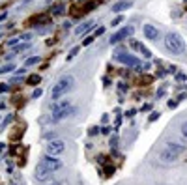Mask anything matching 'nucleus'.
Returning a JSON list of instances; mask_svg holds the SVG:
<instances>
[{
	"label": "nucleus",
	"instance_id": "obj_18",
	"mask_svg": "<svg viewBox=\"0 0 187 185\" xmlns=\"http://www.w3.org/2000/svg\"><path fill=\"white\" fill-rule=\"evenodd\" d=\"M41 94H43V90H41V88H38V90H34V94H32V97H34V99H38V97L41 95Z\"/></svg>",
	"mask_w": 187,
	"mask_h": 185
},
{
	"label": "nucleus",
	"instance_id": "obj_3",
	"mask_svg": "<svg viewBox=\"0 0 187 185\" xmlns=\"http://www.w3.org/2000/svg\"><path fill=\"white\" fill-rule=\"evenodd\" d=\"M183 152V148L180 146V144H166V146L161 150V153H159V159L163 163H174V161H178L180 159V153Z\"/></svg>",
	"mask_w": 187,
	"mask_h": 185
},
{
	"label": "nucleus",
	"instance_id": "obj_14",
	"mask_svg": "<svg viewBox=\"0 0 187 185\" xmlns=\"http://www.w3.org/2000/svg\"><path fill=\"white\" fill-rule=\"evenodd\" d=\"M36 64H39V56H32V58H28L26 62H24V65H26V68H30V65H36Z\"/></svg>",
	"mask_w": 187,
	"mask_h": 185
},
{
	"label": "nucleus",
	"instance_id": "obj_5",
	"mask_svg": "<svg viewBox=\"0 0 187 185\" xmlns=\"http://www.w3.org/2000/svg\"><path fill=\"white\" fill-rule=\"evenodd\" d=\"M114 58L118 62H122V64H125V65H129V68H139V64H140V60L137 56H133L129 53H116Z\"/></svg>",
	"mask_w": 187,
	"mask_h": 185
},
{
	"label": "nucleus",
	"instance_id": "obj_12",
	"mask_svg": "<svg viewBox=\"0 0 187 185\" xmlns=\"http://www.w3.org/2000/svg\"><path fill=\"white\" fill-rule=\"evenodd\" d=\"M131 6H133V2H125V0H124V2L114 4V6H112V11H114V13H122V11H125V9H129Z\"/></svg>",
	"mask_w": 187,
	"mask_h": 185
},
{
	"label": "nucleus",
	"instance_id": "obj_29",
	"mask_svg": "<svg viewBox=\"0 0 187 185\" xmlns=\"http://www.w3.org/2000/svg\"><path fill=\"white\" fill-rule=\"evenodd\" d=\"M53 185H60V183H53Z\"/></svg>",
	"mask_w": 187,
	"mask_h": 185
},
{
	"label": "nucleus",
	"instance_id": "obj_26",
	"mask_svg": "<svg viewBox=\"0 0 187 185\" xmlns=\"http://www.w3.org/2000/svg\"><path fill=\"white\" fill-rule=\"evenodd\" d=\"M142 110H144V112H148V110H151V105H144V107H142Z\"/></svg>",
	"mask_w": 187,
	"mask_h": 185
},
{
	"label": "nucleus",
	"instance_id": "obj_2",
	"mask_svg": "<svg viewBox=\"0 0 187 185\" xmlns=\"http://www.w3.org/2000/svg\"><path fill=\"white\" fill-rule=\"evenodd\" d=\"M165 47L169 53H172V54H183L185 53V41L183 38H181L180 34H176V32H170V34H166L165 36Z\"/></svg>",
	"mask_w": 187,
	"mask_h": 185
},
{
	"label": "nucleus",
	"instance_id": "obj_23",
	"mask_svg": "<svg viewBox=\"0 0 187 185\" xmlns=\"http://www.w3.org/2000/svg\"><path fill=\"white\" fill-rule=\"evenodd\" d=\"M124 21V17H116V19H112V26H116V24H120Z\"/></svg>",
	"mask_w": 187,
	"mask_h": 185
},
{
	"label": "nucleus",
	"instance_id": "obj_25",
	"mask_svg": "<svg viewBox=\"0 0 187 185\" xmlns=\"http://www.w3.org/2000/svg\"><path fill=\"white\" fill-rule=\"evenodd\" d=\"M0 92H8V84H0Z\"/></svg>",
	"mask_w": 187,
	"mask_h": 185
},
{
	"label": "nucleus",
	"instance_id": "obj_7",
	"mask_svg": "<svg viewBox=\"0 0 187 185\" xmlns=\"http://www.w3.org/2000/svg\"><path fill=\"white\" fill-rule=\"evenodd\" d=\"M131 34H133V26H124V28H120L114 36H110V45L120 43L122 39H125V38H127V36H131Z\"/></svg>",
	"mask_w": 187,
	"mask_h": 185
},
{
	"label": "nucleus",
	"instance_id": "obj_6",
	"mask_svg": "<svg viewBox=\"0 0 187 185\" xmlns=\"http://www.w3.org/2000/svg\"><path fill=\"white\" fill-rule=\"evenodd\" d=\"M39 163H43L45 166L50 168L53 172H56V170H60V168H62V161H60V159H56L54 155H43Z\"/></svg>",
	"mask_w": 187,
	"mask_h": 185
},
{
	"label": "nucleus",
	"instance_id": "obj_10",
	"mask_svg": "<svg viewBox=\"0 0 187 185\" xmlns=\"http://www.w3.org/2000/svg\"><path fill=\"white\" fill-rule=\"evenodd\" d=\"M129 45H131V47H133L135 51H139V53H142V54L146 56V58H150V56H151V53H150V51L144 47L142 43H140V41H137V39H131V41H129Z\"/></svg>",
	"mask_w": 187,
	"mask_h": 185
},
{
	"label": "nucleus",
	"instance_id": "obj_17",
	"mask_svg": "<svg viewBox=\"0 0 187 185\" xmlns=\"http://www.w3.org/2000/svg\"><path fill=\"white\" fill-rule=\"evenodd\" d=\"M157 118H159V112H151V114H150V118H148V122H155Z\"/></svg>",
	"mask_w": 187,
	"mask_h": 185
},
{
	"label": "nucleus",
	"instance_id": "obj_22",
	"mask_svg": "<svg viewBox=\"0 0 187 185\" xmlns=\"http://www.w3.org/2000/svg\"><path fill=\"white\" fill-rule=\"evenodd\" d=\"M176 80H180V82H183V80H187V77H185L183 73H178V75H176Z\"/></svg>",
	"mask_w": 187,
	"mask_h": 185
},
{
	"label": "nucleus",
	"instance_id": "obj_20",
	"mask_svg": "<svg viewBox=\"0 0 187 185\" xmlns=\"http://www.w3.org/2000/svg\"><path fill=\"white\" fill-rule=\"evenodd\" d=\"M94 38H95V36H90V38H86V39L82 41V45H84V47H86V45H90V43L94 41Z\"/></svg>",
	"mask_w": 187,
	"mask_h": 185
},
{
	"label": "nucleus",
	"instance_id": "obj_8",
	"mask_svg": "<svg viewBox=\"0 0 187 185\" xmlns=\"http://www.w3.org/2000/svg\"><path fill=\"white\" fill-rule=\"evenodd\" d=\"M50 176H53V170L47 168L43 163H39L38 168H36V178H38V179H47V178H50Z\"/></svg>",
	"mask_w": 187,
	"mask_h": 185
},
{
	"label": "nucleus",
	"instance_id": "obj_28",
	"mask_svg": "<svg viewBox=\"0 0 187 185\" xmlns=\"http://www.w3.org/2000/svg\"><path fill=\"white\" fill-rule=\"evenodd\" d=\"M6 17H8V13H2V15H0V21H4Z\"/></svg>",
	"mask_w": 187,
	"mask_h": 185
},
{
	"label": "nucleus",
	"instance_id": "obj_4",
	"mask_svg": "<svg viewBox=\"0 0 187 185\" xmlns=\"http://www.w3.org/2000/svg\"><path fill=\"white\" fill-rule=\"evenodd\" d=\"M45 152H47V155H60V153L65 152V144H64V140L53 138V140L47 142V146H45Z\"/></svg>",
	"mask_w": 187,
	"mask_h": 185
},
{
	"label": "nucleus",
	"instance_id": "obj_27",
	"mask_svg": "<svg viewBox=\"0 0 187 185\" xmlns=\"http://www.w3.org/2000/svg\"><path fill=\"white\" fill-rule=\"evenodd\" d=\"M77 51H79V49H73V51H71V54H69V56H68V58H73V56H75V54H77Z\"/></svg>",
	"mask_w": 187,
	"mask_h": 185
},
{
	"label": "nucleus",
	"instance_id": "obj_13",
	"mask_svg": "<svg viewBox=\"0 0 187 185\" xmlns=\"http://www.w3.org/2000/svg\"><path fill=\"white\" fill-rule=\"evenodd\" d=\"M26 49H30L28 43H17V45L13 47V53H21V51H26Z\"/></svg>",
	"mask_w": 187,
	"mask_h": 185
},
{
	"label": "nucleus",
	"instance_id": "obj_15",
	"mask_svg": "<svg viewBox=\"0 0 187 185\" xmlns=\"http://www.w3.org/2000/svg\"><path fill=\"white\" fill-rule=\"evenodd\" d=\"M39 80H41V77H39V75H32L28 79V84H39Z\"/></svg>",
	"mask_w": 187,
	"mask_h": 185
},
{
	"label": "nucleus",
	"instance_id": "obj_1",
	"mask_svg": "<svg viewBox=\"0 0 187 185\" xmlns=\"http://www.w3.org/2000/svg\"><path fill=\"white\" fill-rule=\"evenodd\" d=\"M73 82H75V80H73L71 75H65V77H62V79H58V80L53 84V88H50V99H53V101H58L64 94H68V92L73 88Z\"/></svg>",
	"mask_w": 187,
	"mask_h": 185
},
{
	"label": "nucleus",
	"instance_id": "obj_11",
	"mask_svg": "<svg viewBox=\"0 0 187 185\" xmlns=\"http://www.w3.org/2000/svg\"><path fill=\"white\" fill-rule=\"evenodd\" d=\"M92 26H94V21H86V23L79 24V26L75 28V34H77V36H82V34H86Z\"/></svg>",
	"mask_w": 187,
	"mask_h": 185
},
{
	"label": "nucleus",
	"instance_id": "obj_21",
	"mask_svg": "<svg viewBox=\"0 0 187 185\" xmlns=\"http://www.w3.org/2000/svg\"><path fill=\"white\" fill-rule=\"evenodd\" d=\"M103 32H105V26H99L97 30H95V34H94V36H95V38H99V36L103 34Z\"/></svg>",
	"mask_w": 187,
	"mask_h": 185
},
{
	"label": "nucleus",
	"instance_id": "obj_19",
	"mask_svg": "<svg viewBox=\"0 0 187 185\" xmlns=\"http://www.w3.org/2000/svg\"><path fill=\"white\" fill-rule=\"evenodd\" d=\"M64 11V6H56V8H53V13L54 15H58V13H62Z\"/></svg>",
	"mask_w": 187,
	"mask_h": 185
},
{
	"label": "nucleus",
	"instance_id": "obj_24",
	"mask_svg": "<svg viewBox=\"0 0 187 185\" xmlns=\"http://www.w3.org/2000/svg\"><path fill=\"white\" fill-rule=\"evenodd\" d=\"M181 133H183V137L187 138V122H185V123H181Z\"/></svg>",
	"mask_w": 187,
	"mask_h": 185
},
{
	"label": "nucleus",
	"instance_id": "obj_16",
	"mask_svg": "<svg viewBox=\"0 0 187 185\" xmlns=\"http://www.w3.org/2000/svg\"><path fill=\"white\" fill-rule=\"evenodd\" d=\"M13 69H15V65L9 64V65H4V68H0V73H8V71H13Z\"/></svg>",
	"mask_w": 187,
	"mask_h": 185
},
{
	"label": "nucleus",
	"instance_id": "obj_9",
	"mask_svg": "<svg viewBox=\"0 0 187 185\" xmlns=\"http://www.w3.org/2000/svg\"><path fill=\"white\" fill-rule=\"evenodd\" d=\"M142 32H144V36H146V38H148V39H157L159 38V30L157 28H155V26H151V24H144V26H142Z\"/></svg>",
	"mask_w": 187,
	"mask_h": 185
}]
</instances>
